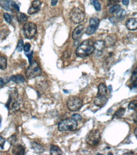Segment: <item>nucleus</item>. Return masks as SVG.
I'll return each mask as SVG.
<instances>
[{"label":"nucleus","instance_id":"obj_1","mask_svg":"<svg viewBox=\"0 0 137 155\" xmlns=\"http://www.w3.org/2000/svg\"><path fill=\"white\" fill-rule=\"evenodd\" d=\"M95 51L94 43L91 40H85L78 46L76 54L79 57H85L90 55Z\"/></svg>","mask_w":137,"mask_h":155},{"label":"nucleus","instance_id":"obj_2","mask_svg":"<svg viewBox=\"0 0 137 155\" xmlns=\"http://www.w3.org/2000/svg\"><path fill=\"white\" fill-rule=\"evenodd\" d=\"M78 123L74 119L67 118L61 121L58 125V129L60 132L74 131L77 129Z\"/></svg>","mask_w":137,"mask_h":155},{"label":"nucleus","instance_id":"obj_3","mask_svg":"<svg viewBox=\"0 0 137 155\" xmlns=\"http://www.w3.org/2000/svg\"><path fill=\"white\" fill-rule=\"evenodd\" d=\"M41 69L36 60L33 61L25 71V77L28 79L39 76L41 74Z\"/></svg>","mask_w":137,"mask_h":155},{"label":"nucleus","instance_id":"obj_4","mask_svg":"<svg viewBox=\"0 0 137 155\" xmlns=\"http://www.w3.org/2000/svg\"><path fill=\"white\" fill-rule=\"evenodd\" d=\"M8 110L11 111H16L20 108V99L17 91H12L10 94L9 100L6 104Z\"/></svg>","mask_w":137,"mask_h":155},{"label":"nucleus","instance_id":"obj_5","mask_svg":"<svg viewBox=\"0 0 137 155\" xmlns=\"http://www.w3.org/2000/svg\"><path fill=\"white\" fill-rule=\"evenodd\" d=\"M70 17L74 24H80L85 19V14L78 7H75L70 13Z\"/></svg>","mask_w":137,"mask_h":155},{"label":"nucleus","instance_id":"obj_6","mask_svg":"<svg viewBox=\"0 0 137 155\" xmlns=\"http://www.w3.org/2000/svg\"><path fill=\"white\" fill-rule=\"evenodd\" d=\"M67 108L72 111H77L80 109L83 106L82 100L78 97L71 96L67 100Z\"/></svg>","mask_w":137,"mask_h":155},{"label":"nucleus","instance_id":"obj_7","mask_svg":"<svg viewBox=\"0 0 137 155\" xmlns=\"http://www.w3.org/2000/svg\"><path fill=\"white\" fill-rule=\"evenodd\" d=\"M24 36L28 39H33L35 37L37 33L36 25L33 23H25L23 27Z\"/></svg>","mask_w":137,"mask_h":155},{"label":"nucleus","instance_id":"obj_8","mask_svg":"<svg viewBox=\"0 0 137 155\" xmlns=\"http://www.w3.org/2000/svg\"><path fill=\"white\" fill-rule=\"evenodd\" d=\"M101 139V135L99 130H92L86 136V143L90 146H94L98 144Z\"/></svg>","mask_w":137,"mask_h":155},{"label":"nucleus","instance_id":"obj_9","mask_svg":"<svg viewBox=\"0 0 137 155\" xmlns=\"http://www.w3.org/2000/svg\"><path fill=\"white\" fill-rule=\"evenodd\" d=\"M0 5L5 10L12 11L15 10L19 11V7L12 0H0Z\"/></svg>","mask_w":137,"mask_h":155},{"label":"nucleus","instance_id":"obj_10","mask_svg":"<svg viewBox=\"0 0 137 155\" xmlns=\"http://www.w3.org/2000/svg\"><path fill=\"white\" fill-rule=\"evenodd\" d=\"M100 23L99 19L96 17H93L90 19V25L88 26L86 31V34L90 35L94 34L96 29L98 28Z\"/></svg>","mask_w":137,"mask_h":155},{"label":"nucleus","instance_id":"obj_11","mask_svg":"<svg viewBox=\"0 0 137 155\" xmlns=\"http://www.w3.org/2000/svg\"><path fill=\"white\" fill-rule=\"evenodd\" d=\"M41 5V2L39 0H34L33 1L32 5L28 10V14L33 15L36 14L39 10H40Z\"/></svg>","mask_w":137,"mask_h":155},{"label":"nucleus","instance_id":"obj_12","mask_svg":"<svg viewBox=\"0 0 137 155\" xmlns=\"http://www.w3.org/2000/svg\"><path fill=\"white\" fill-rule=\"evenodd\" d=\"M84 30V25H79L78 26L75 28L72 32V38L74 40H77V39H79L83 34Z\"/></svg>","mask_w":137,"mask_h":155},{"label":"nucleus","instance_id":"obj_13","mask_svg":"<svg viewBox=\"0 0 137 155\" xmlns=\"http://www.w3.org/2000/svg\"><path fill=\"white\" fill-rule=\"evenodd\" d=\"M126 26L129 30H136L137 29V19L130 18L128 19L126 23Z\"/></svg>","mask_w":137,"mask_h":155},{"label":"nucleus","instance_id":"obj_14","mask_svg":"<svg viewBox=\"0 0 137 155\" xmlns=\"http://www.w3.org/2000/svg\"><path fill=\"white\" fill-rule=\"evenodd\" d=\"M106 102H107V98H106L105 96L97 95L94 99L95 105L99 106V107H102L105 104Z\"/></svg>","mask_w":137,"mask_h":155},{"label":"nucleus","instance_id":"obj_15","mask_svg":"<svg viewBox=\"0 0 137 155\" xmlns=\"http://www.w3.org/2000/svg\"><path fill=\"white\" fill-rule=\"evenodd\" d=\"M30 146H31L32 149L36 153H42L45 151V148H44L43 146L37 143V142H32Z\"/></svg>","mask_w":137,"mask_h":155},{"label":"nucleus","instance_id":"obj_16","mask_svg":"<svg viewBox=\"0 0 137 155\" xmlns=\"http://www.w3.org/2000/svg\"><path fill=\"white\" fill-rule=\"evenodd\" d=\"M12 153L15 155H24L25 148L21 144H17L12 149Z\"/></svg>","mask_w":137,"mask_h":155},{"label":"nucleus","instance_id":"obj_17","mask_svg":"<svg viewBox=\"0 0 137 155\" xmlns=\"http://www.w3.org/2000/svg\"><path fill=\"white\" fill-rule=\"evenodd\" d=\"M105 43L104 41L99 40L96 41L94 43V47H95V50H96L97 52H101L105 47Z\"/></svg>","mask_w":137,"mask_h":155},{"label":"nucleus","instance_id":"obj_18","mask_svg":"<svg viewBox=\"0 0 137 155\" xmlns=\"http://www.w3.org/2000/svg\"><path fill=\"white\" fill-rule=\"evenodd\" d=\"M10 81L14 82L17 83H24L25 82V79L24 76L21 74H17V75H14V76H12L10 79Z\"/></svg>","mask_w":137,"mask_h":155},{"label":"nucleus","instance_id":"obj_19","mask_svg":"<svg viewBox=\"0 0 137 155\" xmlns=\"http://www.w3.org/2000/svg\"><path fill=\"white\" fill-rule=\"evenodd\" d=\"M50 154L51 155H62L63 154L62 151L58 146L51 145L50 148Z\"/></svg>","mask_w":137,"mask_h":155},{"label":"nucleus","instance_id":"obj_20","mask_svg":"<svg viewBox=\"0 0 137 155\" xmlns=\"http://www.w3.org/2000/svg\"><path fill=\"white\" fill-rule=\"evenodd\" d=\"M107 92V88L104 83H100L98 87V94L99 95L105 96Z\"/></svg>","mask_w":137,"mask_h":155},{"label":"nucleus","instance_id":"obj_21","mask_svg":"<svg viewBox=\"0 0 137 155\" xmlns=\"http://www.w3.org/2000/svg\"><path fill=\"white\" fill-rule=\"evenodd\" d=\"M7 60L5 57L0 55V69L4 70L7 68Z\"/></svg>","mask_w":137,"mask_h":155},{"label":"nucleus","instance_id":"obj_22","mask_svg":"<svg viewBox=\"0 0 137 155\" xmlns=\"http://www.w3.org/2000/svg\"><path fill=\"white\" fill-rule=\"evenodd\" d=\"M28 17L25 14H23V13H19V14L18 15V20L20 23H25L28 21Z\"/></svg>","mask_w":137,"mask_h":155},{"label":"nucleus","instance_id":"obj_23","mask_svg":"<svg viewBox=\"0 0 137 155\" xmlns=\"http://www.w3.org/2000/svg\"><path fill=\"white\" fill-rule=\"evenodd\" d=\"M121 9V7L119 5H117V4H116V5H114L113 6H112L109 9V13L110 14H114V13L116 12H117L119 10Z\"/></svg>","mask_w":137,"mask_h":155},{"label":"nucleus","instance_id":"obj_24","mask_svg":"<svg viewBox=\"0 0 137 155\" xmlns=\"http://www.w3.org/2000/svg\"><path fill=\"white\" fill-rule=\"evenodd\" d=\"M90 1H91V3L95 7V10L96 11H98V12L100 11V10H101V5H100V4L98 0H90Z\"/></svg>","mask_w":137,"mask_h":155},{"label":"nucleus","instance_id":"obj_25","mask_svg":"<svg viewBox=\"0 0 137 155\" xmlns=\"http://www.w3.org/2000/svg\"><path fill=\"white\" fill-rule=\"evenodd\" d=\"M136 81H137V67L135 69L133 72L132 73L131 79H130V82H131V84L136 82Z\"/></svg>","mask_w":137,"mask_h":155},{"label":"nucleus","instance_id":"obj_26","mask_svg":"<svg viewBox=\"0 0 137 155\" xmlns=\"http://www.w3.org/2000/svg\"><path fill=\"white\" fill-rule=\"evenodd\" d=\"M128 108L131 110L137 111V100L131 101L128 106Z\"/></svg>","mask_w":137,"mask_h":155},{"label":"nucleus","instance_id":"obj_27","mask_svg":"<svg viewBox=\"0 0 137 155\" xmlns=\"http://www.w3.org/2000/svg\"><path fill=\"white\" fill-rule=\"evenodd\" d=\"M24 49V41L22 39H20L17 47V50L19 52H21Z\"/></svg>","mask_w":137,"mask_h":155},{"label":"nucleus","instance_id":"obj_28","mask_svg":"<svg viewBox=\"0 0 137 155\" xmlns=\"http://www.w3.org/2000/svg\"><path fill=\"white\" fill-rule=\"evenodd\" d=\"M106 40L107 41L105 43V45H114V43L116 42V39L113 40V38L112 36H109L106 38Z\"/></svg>","mask_w":137,"mask_h":155},{"label":"nucleus","instance_id":"obj_29","mask_svg":"<svg viewBox=\"0 0 137 155\" xmlns=\"http://www.w3.org/2000/svg\"><path fill=\"white\" fill-rule=\"evenodd\" d=\"M125 109L120 108V109H119V110L116 112V114H115V116H116L117 118H121L123 116L124 114H125Z\"/></svg>","mask_w":137,"mask_h":155},{"label":"nucleus","instance_id":"obj_30","mask_svg":"<svg viewBox=\"0 0 137 155\" xmlns=\"http://www.w3.org/2000/svg\"><path fill=\"white\" fill-rule=\"evenodd\" d=\"M125 15H126V12L123 9V10L120 9L117 12V17L119 19L124 18V17H125Z\"/></svg>","mask_w":137,"mask_h":155},{"label":"nucleus","instance_id":"obj_31","mask_svg":"<svg viewBox=\"0 0 137 155\" xmlns=\"http://www.w3.org/2000/svg\"><path fill=\"white\" fill-rule=\"evenodd\" d=\"M3 17H4V19L6 20L7 23L10 24L11 22H12V16L10 15H9L7 13H4L3 14Z\"/></svg>","mask_w":137,"mask_h":155},{"label":"nucleus","instance_id":"obj_32","mask_svg":"<svg viewBox=\"0 0 137 155\" xmlns=\"http://www.w3.org/2000/svg\"><path fill=\"white\" fill-rule=\"evenodd\" d=\"M17 140V137L15 135H12L10 137H9V139H8V141H9V143L13 145V144H15V143Z\"/></svg>","mask_w":137,"mask_h":155},{"label":"nucleus","instance_id":"obj_33","mask_svg":"<svg viewBox=\"0 0 137 155\" xmlns=\"http://www.w3.org/2000/svg\"><path fill=\"white\" fill-rule=\"evenodd\" d=\"M72 118L74 119V120H76V121H81V119H82V117L80 114H73L72 116Z\"/></svg>","mask_w":137,"mask_h":155},{"label":"nucleus","instance_id":"obj_34","mask_svg":"<svg viewBox=\"0 0 137 155\" xmlns=\"http://www.w3.org/2000/svg\"><path fill=\"white\" fill-rule=\"evenodd\" d=\"M30 48V45L29 43H26L24 45V50L25 52H29Z\"/></svg>","mask_w":137,"mask_h":155},{"label":"nucleus","instance_id":"obj_35","mask_svg":"<svg viewBox=\"0 0 137 155\" xmlns=\"http://www.w3.org/2000/svg\"><path fill=\"white\" fill-rule=\"evenodd\" d=\"M131 90L134 91L135 92H137V81L131 84Z\"/></svg>","mask_w":137,"mask_h":155},{"label":"nucleus","instance_id":"obj_36","mask_svg":"<svg viewBox=\"0 0 137 155\" xmlns=\"http://www.w3.org/2000/svg\"><path fill=\"white\" fill-rule=\"evenodd\" d=\"M117 3H119V1L118 0H109L108 1V6H110V5H116V4H117Z\"/></svg>","mask_w":137,"mask_h":155},{"label":"nucleus","instance_id":"obj_37","mask_svg":"<svg viewBox=\"0 0 137 155\" xmlns=\"http://www.w3.org/2000/svg\"><path fill=\"white\" fill-rule=\"evenodd\" d=\"M5 143V139H4L3 137L0 136V147H1V149H3Z\"/></svg>","mask_w":137,"mask_h":155},{"label":"nucleus","instance_id":"obj_38","mask_svg":"<svg viewBox=\"0 0 137 155\" xmlns=\"http://www.w3.org/2000/svg\"><path fill=\"white\" fill-rule=\"evenodd\" d=\"M33 52H30V54H29V55H26L28 57V58H29V63L30 64H31L32 63V59H33Z\"/></svg>","mask_w":137,"mask_h":155},{"label":"nucleus","instance_id":"obj_39","mask_svg":"<svg viewBox=\"0 0 137 155\" xmlns=\"http://www.w3.org/2000/svg\"><path fill=\"white\" fill-rule=\"evenodd\" d=\"M58 1H59V0H51V6H53V7L55 6L57 4V3H58Z\"/></svg>","mask_w":137,"mask_h":155},{"label":"nucleus","instance_id":"obj_40","mask_svg":"<svg viewBox=\"0 0 137 155\" xmlns=\"http://www.w3.org/2000/svg\"><path fill=\"white\" fill-rule=\"evenodd\" d=\"M123 3L124 5H128V4H129V0H123Z\"/></svg>","mask_w":137,"mask_h":155},{"label":"nucleus","instance_id":"obj_41","mask_svg":"<svg viewBox=\"0 0 137 155\" xmlns=\"http://www.w3.org/2000/svg\"><path fill=\"white\" fill-rule=\"evenodd\" d=\"M4 85H5V82H4L3 79L1 78H0V87H2Z\"/></svg>","mask_w":137,"mask_h":155},{"label":"nucleus","instance_id":"obj_42","mask_svg":"<svg viewBox=\"0 0 137 155\" xmlns=\"http://www.w3.org/2000/svg\"><path fill=\"white\" fill-rule=\"evenodd\" d=\"M133 120L135 122V123L137 124V113L135 114V115L133 116Z\"/></svg>","mask_w":137,"mask_h":155},{"label":"nucleus","instance_id":"obj_43","mask_svg":"<svg viewBox=\"0 0 137 155\" xmlns=\"http://www.w3.org/2000/svg\"><path fill=\"white\" fill-rule=\"evenodd\" d=\"M134 134H135V135L136 136V137L137 138V128H136V129L135 130V131H134Z\"/></svg>","mask_w":137,"mask_h":155},{"label":"nucleus","instance_id":"obj_44","mask_svg":"<svg viewBox=\"0 0 137 155\" xmlns=\"http://www.w3.org/2000/svg\"><path fill=\"white\" fill-rule=\"evenodd\" d=\"M0 124H1V119H0Z\"/></svg>","mask_w":137,"mask_h":155}]
</instances>
